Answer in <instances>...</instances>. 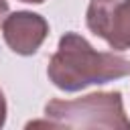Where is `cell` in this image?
<instances>
[{
  "mask_svg": "<svg viewBox=\"0 0 130 130\" xmlns=\"http://www.w3.org/2000/svg\"><path fill=\"white\" fill-rule=\"evenodd\" d=\"M47 75L55 87L71 93L130 75V59L110 51H98L85 37L65 32L49 61Z\"/></svg>",
  "mask_w": 130,
  "mask_h": 130,
  "instance_id": "6da1fadb",
  "label": "cell"
},
{
  "mask_svg": "<svg viewBox=\"0 0 130 130\" xmlns=\"http://www.w3.org/2000/svg\"><path fill=\"white\" fill-rule=\"evenodd\" d=\"M47 120L28 122L26 128H104L130 130L120 91H95L77 100H51L45 106Z\"/></svg>",
  "mask_w": 130,
  "mask_h": 130,
  "instance_id": "7a4b0ae2",
  "label": "cell"
},
{
  "mask_svg": "<svg viewBox=\"0 0 130 130\" xmlns=\"http://www.w3.org/2000/svg\"><path fill=\"white\" fill-rule=\"evenodd\" d=\"M85 24L112 49H130V0H91Z\"/></svg>",
  "mask_w": 130,
  "mask_h": 130,
  "instance_id": "3957f363",
  "label": "cell"
},
{
  "mask_svg": "<svg viewBox=\"0 0 130 130\" xmlns=\"http://www.w3.org/2000/svg\"><path fill=\"white\" fill-rule=\"evenodd\" d=\"M49 35V22L28 10L6 14L2 20V37L16 55H35Z\"/></svg>",
  "mask_w": 130,
  "mask_h": 130,
  "instance_id": "277c9868",
  "label": "cell"
},
{
  "mask_svg": "<svg viewBox=\"0 0 130 130\" xmlns=\"http://www.w3.org/2000/svg\"><path fill=\"white\" fill-rule=\"evenodd\" d=\"M4 122H6V100H4V93L0 89V128L4 126Z\"/></svg>",
  "mask_w": 130,
  "mask_h": 130,
  "instance_id": "5b68a950",
  "label": "cell"
},
{
  "mask_svg": "<svg viewBox=\"0 0 130 130\" xmlns=\"http://www.w3.org/2000/svg\"><path fill=\"white\" fill-rule=\"evenodd\" d=\"M8 14V0H0V24Z\"/></svg>",
  "mask_w": 130,
  "mask_h": 130,
  "instance_id": "8992f818",
  "label": "cell"
},
{
  "mask_svg": "<svg viewBox=\"0 0 130 130\" xmlns=\"http://www.w3.org/2000/svg\"><path fill=\"white\" fill-rule=\"evenodd\" d=\"M22 2H28V4H43L45 0H22Z\"/></svg>",
  "mask_w": 130,
  "mask_h": 130,
  "instance_id": "52a82bcc",
  "label": "cell"
}]
</instances>
